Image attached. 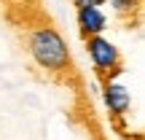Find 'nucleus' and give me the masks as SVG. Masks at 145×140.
Listing matches in <instances>:
<instances>
[{"instance_id": "7ed1b4c3", "label": "nucleus", "mask_w": 145, "mask_h": 140, "mask_svg": "<svg viewBox=\"0 0 145 140\" xmlns=\"http://www.w3.org/2000/svg\"><path fill=\"white\" fill-rule=\"evenodd\" d=\"M102 92H105V103H108V108H110V113L116 116V129L118 132H126L124 129V116L129 113V105H132V100H129V92H126L121 83H105L102 86Z\"/></svg>"}, {"instance_id": "f03ea898", "label": "nucleus", "mask_w": 145, "mask_h": 140, "mask_svg": "<svg viewBox=\"0 0 145 140\" xmlns=\"http://www.w3.org/2000/svg\"><path fill=\"white\" fill-rule=\"evenodd\" d=\"M83 41H86V51H89V57H91V65H94V70H97V78L102 81V86L110 83L118 73H124V57H121V51L108 38L89 35V38H83Z\"/></svg>"}, {"instance_id": "39448f33", "label": "nucleus", "mask_w": 145, "mask_h": 140, "mask_svg": "<svg viewBox=\"0 0 145 140\" xmlns=\"http://www.w3.org/2000/svg\"><path fill=\"white\" fill-rule=\"evenodd\" d=\"M83 121H86V127H89V137L91 140H108L105 132H102V127H99V121H97V116H94L91 103H83Z\"/></svg>"}, {"instance_id": "423d86ee", "label": "nucleus", "mask_w": 145, "mask_h": 140, "mask_svg": "<svg viewBox=\"0 0 145 140\" xmlns=\"http://www.w3.org/2000/svg\"><path fill=\"white\" fill-rule=\"evenodd\" d=\"M110 3H113L116 14L126 22H132V16H137V11H140V0H110Z\"/></svg>"}, {"instance_id": "f257e3e1", "label": "nucleus", "mask_w": 145, "mask_h": 140, "mask_svg": "<svg viewBox=\"0 0 145 140\" xmlns=\"http://www.w3.org/2000/svg\"><path fill=\"white\" fill-rule=\"evenodd\" d=\"M19 27H24V49L32 57V62L40 70H46L57 81H70L75 76V62L67 41L62 38V32L54 27V22L43 19H24L19 22Z\"/></svg>"}, {"instance_id": "20e7f679", "label": "nucleus", "mask_w": 145, "mask_h": 140, "mask_svg": "<svg viewBox=\"0 0 145 140\" xmlns=\"http://www.w3.org/2000/svg\"><path fill=\"white\" fill-rule=\"evenodd\" d=\"M105 24V14L99 11V5H83L78 8V27H81V38H89V35H102Z\"/></svg>"}, {"instance_id": "0eeeda50", "label": "nucleus", "mask_w": 145, "mask_h": 140, "mask_svg": "<svg viewBox=\"0 0 145 140\" xmlns=\"http://www.w3.org/2000/svg\"><path fill=\"white\" fill-rule=\"evenodd\" d=\"M72 3H75L78 8H83V5H102L105 0H72Z\"/></svg>"}]
</instances>
